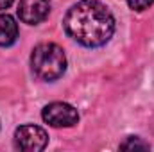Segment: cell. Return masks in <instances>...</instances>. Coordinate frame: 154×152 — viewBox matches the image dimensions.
Wrapping results in <instances>:
<instances>
[{
    "label": "cell",
    "instance_id": "7",
    "mask_svg": "<svg viewBox=\"0 0 154 152\" xmlns=\"http://www.w3.org/2000/svg\"><path fill=\"white\" fill-rule=\"evenodd\" d=\"M120 149L122 150H147L149 143H145L138 136H129V138H125L124 143H120Z\"/></svg>",
    "mask_w": 154,
    "mask_h": 152
},
{
    "label": "cell",
    "instance_id": "1",
    "mask_svg": "<svg viewBox=\"0 0 154 152\" xmlns=\"http://www.w3.org/2000/svg\"><path fill=\"white\" fill-rule=\"evenodd\" d=\"M63 27L66 34L82 47H102L115 32L111 11L99 0H81L65 14Z\"/></svg>",
    "mask_w": 154,
    "mask_h": 152
},
{
    "label": "cell",
    "instance_id": "6",
    "mask_svg": "<svg viewBox=\"0 0 154 152\" xmlns=\"http://www.w3.org/2000/svg\"><path fill=\"white\" fill-rule=\"evenodd\" d=\"M18 38V23L9 14H0V47H9Z\"/></svg>",
    "mask_w": 154,
    "mask_h": 152
},
{
    "label": "cell",
    "instance_id": "5",
    "mask_svg": "<svg viewBox=\"0 0 154 152\" xmlns=\"http://www.w3.org/2000/svg\"><path fill=\"white\" fill-rule=\"evenodd\" d=\"M50 13V0H20L18 16L23 23L38 25Z\"/></svg>",
    "mask_w": 154,
    "mask_h": 152
},
{
    "label": "cell",
    "instance_id": "9",
    "mask_svg": "<svg viewBox=\"0 0 154 152\" xmlns=\"http://www.w3.org/2000/svg\"><path fill=\"white\" fill-rule=\"evenodd\" d=\"M13 4V0H0V9H7Z\"/></svg>",
    "mask_w": 154,
    "mask_h": 152
},
{
    "label": "cell",
    "instance_id": "4",
    "mask_svg": "<svg viewBox=\"0 0 154 152\" xmlns=\"http://www.w3.org/2000/svg\"><path fill=\"white\" fill-rule=\"evenodd\" d=\"M41 118L52 127H74L79 122V113L66 102H52L43 108Z\"/></svg>",
    "mask_w": 154,
    "mask_h": 152
},
{
    "label": "cell",
    "instance_id": "3",
    "mask_svg": "<svg viewBox=\"0 0 154 152\" xmlns=\"http://www.w3.org/2000/svg\"><path fill=\"white\" fill-rule=\"evenodd\" d=\"M47 143H48V134L45 129L38 125L27 123V125H20L14 131V145L20 150L39 152L47 147Z\"/></svg>",
    "mask_w": 154,
    "mask_h": 152
},
{
    "label": "cell",
    "instance_id": "8",
    "mask_svg": "<svg viewBox=\"0 0 154 152\" xmlns=\"http://www.w3.org/2000/svg\"><path fill=\"white\" fill-rule=\"evenodd\" d=\"M127 4L134 11H145L154 4V0H127Z\"/></svg>",
    "mask_w": 154,
    "mask_h": 152
},
{
    "label": "cell",
    "instance_id": "2",
    "mask_svg": "<svg viewBox=\"0 0 154 152\" xmlns=\"http://www.w3.org/2000/svg\"><path fill=\"white\" fill-rule=\"evenodd\" d=\"M31 68L41 81H56L66 70V57L59 45L39 43L31 54Z\"/></svg>",
    "mask_w": 154,
    "mask_h": 152
}]
</instances>
